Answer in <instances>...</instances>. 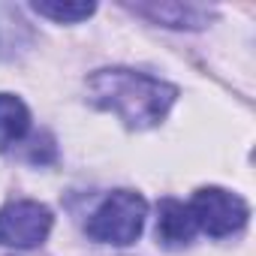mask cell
<instances>
[{
    "mask_svg": "<svg viewBox=\"0 0 256 256\" xmlns=\"http://www.w3.org/2000/svg\"><path fill=\"white\" fill-rule=\"evenodd\" d=\"M28 130H30L28 106L12 94H0V151L22 142L28 136Z\"/></svg>",
    "mask_w": 256,
    "mask_h": 256,
    "instance_id": "obj_7",
    "label": "cell"
},
{
    "mask_svg": "<svg viewBox=\"0 0 256 256\" xmlns=\"http://www.w3.org/2000/svg\"><path fill=\"white\" fill-rule=\"evenodd\" d=\"M145 217H148V202L139 193H133V190H114L90 214L88 235L94 241H100V244L126 247V244H133L142 235Z\"/></svg>",
    "mask_w": 256,
    "mask_h": 256,
    "instance_id": "obj_2",
    "label": "cell"
},
{
    "mask_svg": "<svg viewBox=\"0 0 256 256\" xmlns=\"http://www.w3.org/2000/svg\"><path fill=\"white\" fill-rule=\"evenodd\" d=\"M139 16H148L151 22H160L166 28H175V30H196V28H205L208 24V12L202 6H193V4H142L136 6Z\"/></svg>",
    "mask_w": 256,
    "mask_h": 256,
    "instance_id": "obj_6",
    "label": "cell"
},
{
    "mask_svg": "<svg viewBox=\"0 0 256 256\" xmlns=\"http://www.w3.org/2000/svg\"><path fill=\"white\" fill-rule=\"evenodd\" d=\"M52 211L34 199H16L0 208V244L4 247H36L52 232Z\"/></svg>",
    "mask_w": 256,
    "mask_h": 256,
    "instance_id": "obj_4",
    "label": "cell"
},
{
    "mask_svg": "<svg viewBox=\"0 0 256 256\" xmlns=\"http://www.w3.org/2000/svg\"><path fill=\"white\" fill-rule=\"evenodd\" d=\"M94 4H64V0H36L34 4V12L58 22V24H78L84 18L94 16Z\"/></svg>",
    "mask_w": 256,
    "mask_h": 256,
    "instance_id": "obj_8",
    "label": "cell"
},
{
    "mask_svg": "<svg viewBox=\"0 0 256 256\" xmlns=\"http://www.w3.org/2000/svg\"><path fill=\"white\" fill-rule=\"evenodd\" d=\"M187 208H190V214L196 220V229H202L211 238L235 235L250 217L247 202L238 193H229L223 187H202V190H196Z\"/></svg>",
    "mask_w": 256,
    "mask_h": 256,
    "instance_id": "obj_3",
    "label": "cell"
},
{
    "mask_svg": "<svg viewBox=\"0 0 256 256\" xmlns=\"http://www.w3.org/2000/svg\"><path fill=\"white\" fill-rule=\"evenodd\" d=\"M196 220L190 214V208L178 199H163L157 208V241L169 250L187 247L196 235Z\"/></svg>",
    "mask_w": 256,
    "mask_h": 256,
    "instance_id": "obj_5",
    "label": "cell"
},
{
    "mask_svg": "<svg viewBox=\"0 0 256 256\" xmlns=\"http://www.w3.org/2000/svg\"><path fill=\"white\" fill-rule=\"evenodd\" d=\"M88 94L94 106L112 112L126 126L148 130L169 114L178 88L136 70H96L88 78Z\"/></svg>",
    "mask_w": 256,
    "mask_h": 256,
    "instance_id": "obj_1",
    "label": "cell"
}]
</instances>
